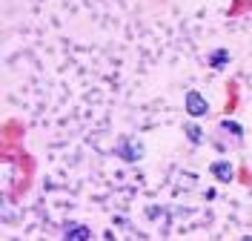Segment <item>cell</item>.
<instances>
[{"label": "cell", "mask_w": 252, "mask_h": 241, "mask_svg": "<svg viewBox=\"0 0 252 241\" xmlns=\"http://www.w3.org/2000/svg\"><path fill=\"white\" fill-rule=\"evenodd\" d=\"M115 152H118L124 161L135 164V161L143 158V144H141V141H135V138H121L118 146H115Z\"/></svg>", "instance_id": "1"}, {"label": "cell", "mask_w": 252, "mask_h": 241, "mask_svg": "<svg viewBox=\"0 0 252 241\" xmlns=\"http://www.w3.org/2000/svg\"><path fill=\"white\" fill-rule=\"evenodd\" d=\"M209 172L215 175V181H223V184H229V181L235 178V170H232V164H229V161H212Z\"/></svg>", "instance_id": "4"}, {"label": "cell", "mask_w": 252, "mask_h": 241, "mask_svg": "<svg viewBox=\"0 0 252 241\" xmlns=\"http://www.w3.org/2000/svg\"><path fill=\"white\" fill-rule=\"evenodd\" d=\"M226 64H229V52H226V49H215V52L209 55V66H212V69H223Z\"/></svg>", "instance_id": "5"}, {"label": "cell", "mask_w": 252, "mask_h": 241, "mask_svg": "<svg viewBox=\"0 0 252 241\" xmlns=\"http://www.w3.org/2000/svg\"><path fill=\"white\" fill-rule=\"evenodd\" d=\"M92 239V230L86 224H66V230H63V241H89Z\"/></svg>", "instance_id": "3"}, {"label": "cell", "mask_w": 252, "mask_h": 241, "mask_svg": "<svg viewBox=\"0 0 252 241\" xmlns=\"http://www.w3.org/2000/svg\"><path fill=\"white\" fill-rule=\"evenodd\" d=\"M220 129H223V132H229V135H232V138H238V141L244 138V127H241V124H235V121H226V118H223V121H220Z\"/></svg>", "instance_id": "7"}, {"label": "cell", "mask_w": 252, "mask_h": 241, "mask_svg": "<svg viewBox=\"0 0 252 241\" xmlns=\"http://www.w3.org/2000/svg\"><path fill=\"white\" fill-rule=\"evenodd\" d=\"M184 132H187V138L192 141V144H204V129L198 127V124H187Z\"/></svg>", "instance_id": "6"}, {"label": "cell", "mask_w": 252, "mask_h": 241, "mask_svg": "<svg viewBox=\"0 0 252 241\" xmlns=\"http://www.w3.org/2000/svg\"><path fill=\"white\" fill-rule=\"evenodd\" d=\"M184 106H187V112L192 115V118H204V115L209 112V101H206L201 92H195V89H189V92H187Z\"/></svg>", "instance_id": "2"}, {"label": "cell", "mask_w": 252, "mask_h": 241, "mask_svg": "<svg viewBox=\"0 0 252 241\" xmlns=\"http://www.w3.org/2000/svg\"><path fill=\"white\" fill-rule=\"evenodd\" d=\"M241 241H252V236H244V239H241Z\"/></svg>", "instance_id": "8"}]
</instances>
